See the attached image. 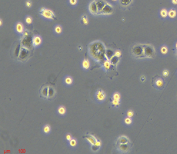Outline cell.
Returning <instances> with one entry per match:
<instances>
[{"label":"cell","instance_id":"obj_17","mask_svg":"<svg viewBox=\"0 0 177 154\" xmlns=\"http://www.w3.org/2000/svg\"><path fill=\"white\" fill-rule=\"evenodd\" d=\"M86 139L87 141L89 142L92 146H95L96 141L98 140L96 137L91 135H89V136H86Z\"/></svg>","mask_w":177,"mask_h":154},{"label":"cell","instance_id":"obj_9","mask_svg":"<svg viewBox=\"0 0 177 154\" xmlns=\"http://www.w3.org/2000/svg\"><path fill=\"white\" fill-rule=\"evenodd\" d=\"M106 94L105 92L102 89H98L96 92L95 93V98L98 102H103L106 99Z\"/></svg>","mask_w":177,"mask_h":154},{"label":"cell","instance_id":"obj_8","mask_svg":"<svg viewBox=\"0 0 177 154\" xmlns=\"http://www.w3.org/2000/svg\"><path fill=\"white\" fill-rule=\"evenodd\" d=\"M118 150L120 151L121 153H127L131 148V143H127V144H119L118 143Z\"/></svg>","mask_w":177,"mask_h":154},{"label":"cell","instance_id":"obj_12","mask_svg":"<svg viewBox=\"0 0 177 154\" xmlns=\"http://www.w3.org/2000/svg\"><path fill=\"white\" fill-rule=\"evenodd\" d=\"M117 142H118V143H119V144H127V143H131L130 139L125 135H122L118 137Z\"/></svg>","mask_w":177,"mask_h":154},{"label":"cell","instance_id":"obj_10","mask_svg":"<svg viewBox=\"0 0 177 154\" xmlns=\"http://www.w3.org/2000/svg\"><path fill=\"white\" fill-rule=\"evenodd\" d=\"M42 42V40L40 36L36 35L32 39V45L34 48H38L41 46Z\"/></svg>","mask_w":177,"mask_h":154},{"label":"cell","instance_id":"obj_39","mask_svg":"<svg viewBox=\"0 0 177 154\" xmlns=\"http://www.w3.org/2000/svg\"><path fill=\"white\" fill-rule=\"evenodd\" d=\"M112 2H118L119 0H111Z\"/></svg>","mask_w":177,"mask_h":154},{"label":"cell","instance_id":"obj_41","mask_svg":"<svg viewBox=\"0 0 177 154\" xmlns=\"http://www.w3.org/2000/svg\"><path fill=\"white\" fill-rule=\"evenodd\" d=\"M175 76H176V77H177V70L175 71Z\"/></svg>","mask_w":177,"mask_h":154},{"label":"cell","instance_id":"obj_34","mask_svg":"<svg viewBox=\"0 0 177 154\" xmlns=\"http://www.w3.org/2000/svg\"><path fill=\"white\" fill-rule=\"evenodd\" d=\"M171 4L173 5V7H177V0H170Z\"/></svg>","mask_w":177,"mask_h":154},{"label":"cell","instance_id":"obj_25","mask_svg":"<svg viewBox=\"0 0 177 154\" xmlns=\"http://www.w3.org/2000/svg\"><path fill=\"white\" fill-rule=\"evenodd\" d=\"M121 95L120 93L118 92H114L113 95H112V99H115V100H121Z\"/></svg>","mask_w":177,"mask_h":154},{"label":"cell","instance_id":"obj_32","mask_svg":"<svg viewBox=\"0 0 177 154\" xmlns=\"http://www.w3.org/2000/svg\"><path fill=\"white\" fill-rule=\"evenodd\" d=\"M122 56V52L121 50H116L114 53V56H115L117 58H119Z\"/></svg>","mask_w":177,"mask_h":154},{"label":"cell","instance_id":"obj_21","mask_svg":"<svg viewBox=\"0 0 177 154\" xmlns=\"http://www.w3.org/2000/svg\"><path fill=\"white\" fill-rule=\"evenodd\" d=\"M66 109L64 106H60L58 109V113L60 115H64L66 113Z\"/></svg>","mask_w":177,"mask_h":154},{"label":"cell","instance_id":"obj_35","mask_svg":"<svg viewBox=\"0 0 177 154\" xmlns=\"http://www.w3.org/2000/svg\"><path fill=\"white\" fill-rule=\"evenodd\" d=\"M66 140L67 141H70V140L72 139V135H70V133H67L66 136Z\"/></svg>","mask_w":177,"mask_h":154},{"label":"cell","instance_id":"obj_24","mask_svg":"<svg viewBox=\"0 0 177 154\" xmlns=\"http://www.w3.org/2000/svg\"><path fill=\"white\" fill-rule=\"evenodd\" d=\"M50 130H51L50 126L48 124H46L43 127V132L46 134H49L50 132Z\"/></svg>","mask_w":177,"mask_h":154},{"label":"cell","instance_id":"obj_27","mask_svg":"<svg viewBox=\"0 0 177 154\" xmlns=\"http://www.w3.org/2000/svg\"><path fill=\"white\" fill-rule=\"evenodd\" d=\"M78 3V0H68V4L72 7H75Z\"/></svg>","mask_w":177,"mask_h":154},{"label":"cell","instance_id":"obj_5","mask_svg":"<svg viewBox=\"0 0 177 154\" xmlns=\"http://www.w3.org/2000/svg\"><path fill=\"white\" fill-rule=\"evenodd\" d=\"M158 17L162 21L168 20V9L165 7H162L158 10Z\"/></svg>","mask_w":177,"mask_h":154},{"label":"cell","instance_id":"obj_13","mask_svg":"<svg viewBox=\"0 0 177 154\" xmlns=\"http://www.w3.org/2000/svg\"><path fill=\"white\" fill-rule=\"evenodd\" d=\"M170 74H171L170 73V71L169 69L165 68V69H162V71H161V77L162 78H163L165 80L169 79V77L170 76Z\"/></svg>","mask_w":177,"mask_h":154},{"label":"cell","instance_id":"obj_20","mask_svg":"<svg viewBox=\"0 0 177 154\" xmlns=\"http://www.w3.org/2000/svg\"><path fill=\"white\" fill-rule=\"evenodd\" d=\"M120 100H115L112 99L111 101V105L114 108H119L120 105Z\"/></svg>","mask_w":177,"mask_h":154},{"label":"cell","instance_id":"obj_36","mask_svg":"<svg viewBox=\"0 0 177 154\" xmlns=\"http://www.w3.org/2000/svg\"><path fill=\"white\" fill-rule=\"evenodd\" d=\"M140 81L142 83H144L146 81V77L144 75H142L140 76Z\"/></svg>","mask_w":177,"mask_h":154},{"label":"cell","instance_id":"obj_33","mask_svg":"<svg viewBox=\"0 0 177 154\" xmlns=\"http://www.w3.org/2000/svg\"><path fill=\"white\" fill-rule=\"evenodd\" d=\"M54 89L52 88H50V91H49V93H48V98L54 96Z\"/></svg>","mask_w":177,"mask_h":154},{"label":"cell","instance_id":"obj_6","mask_svg":"<svg viewBox=\"0 0 177 154\" xmlns=\"http://www.w3.org/2000/svg\"><path fill=\"white\" fill-rule=\"evenodd\" d=\"M113 10H114L113 6H112L111 4L108 3L107 2L104 5V6L103 7V9L102 10L99 16H101V15L105 16V15L111 14L113 13Z\"/></svg>","mask_w":177,"mask_h":154},{"label":"cell","instance_id":"obj_2","mask_svg":"<svg viewBox=\"0 0 177 154\" xmlns=\"http://www.w3.org/2000/svg\"><path fill=\"white\" fill-rule=\"evenodd\" d=\"M39 14L42 18L48 20H54L56 19L55 13L50 9L42 7L39 9Z\"/></svg>","mask_w":177,"mask_h":154},{"label":"cell","instance_id":"obj_30","mask_svg":"<svg viewBox=\"0 0 177 154\" xmlns=\"http://www.w3.org/2000/svg\"><path fill=\"white\" fill-rule=\"evenodd\" d=\"M69 144H70V146L72 147H76V145H77V140L75 139H74L72 138L70 141H69Z\"/></svg>","mask_w":177,"mask_h":154},{"label":"cell","instance_id":"obj_29","mask_svg":"<svg viewBox=\"0 0 177 154\" xmlns=\"http://www.w3.org/2000/svg\"><path fill=\"white\" fill-rule=\"evenodd\" d=\"M111 64L108 61H106L104 63V68L106 70H109L111 68Z\"/></svg>","mask_w":177,"mask_h":154},{"label":"cell","instance_id":"obj_14","mask_svg":"<svg viewBox=\"0 0 177 154\" xmlns=\"http://www.w3.org/2000/svg\"><path fill=\"white\" fill-rule=\"evenodd\" d=\"M123 123L124 125H126V127H130L133 124V119L129 117L126 116L123 119Z\"/></svg>","mask_w":177,"mask_h":154},{"label":"cell","instance_id":"obj_1","mask_svg":"<svg viewBox=\"0 0 177 154\" xmlns=\"http://www.w3.org/2000/svg\"><path fill=\"white\" fill-rule=\"evenodd\" d=\"M107 2L105 0H92L88 6V11L92 15L99 16Z\"/></svg>","mask_w":177,"mask_h":154},{"label":"cell","instance_id":"obj_11","mask_svg":"<svg viewBox=\"0 0 177 154\" xmlns=\"http://www.w3.org/2000/svg\"><path fill=\"white\" fill-rule=\"evenodd\" d=\"M15 31L19 34H22L24 32V26L20 22H17L15 25Z\"/></svg>","mask_w":177,"mask_h":154},{"label":"cell","instance_id":"obj_26","mask_svg":"<svg viewBox=\"0 0 177 154\" xmlns=\"http://www.w3.org/2000/svg\"><path fill=\"white\" fill-rule=\"evenodd\" d=\"M25 22L26 24L30 25L33 22V18L30 16H26L25 17Z\"/></svg>","mask_w":177,"mask_h":154},{"label":"cell","instance_id":"obj_42","mask_svg":"<svg viewBox=\"0 0 177 154\" xmlns=\"http://www.w3.org/2000/svg\"><path fill=\"white\" fill-rule=\"evenodd\" d=\"M0 21H1V24H0V26H2V19H1V20H0Z\"/></svg>","mask_w":177,"mask_h":154},{"label":"cell","instance_id":"obj_15","mask_svg":"<svg viewBox=\"0 0 177 154\" xmlns=\"http://www.w3.org/2000/svg\"><path fill=\"white\" fill-rule=\"evenodd\" d=\"M50 87H43L40 90V94L41 96L44 98H48V91H49Z\"/></svg>","mask_w":177,"mask_h":154},{"label":"cell","instance_id":"obj_22","mask_svg":"<svg viewBox=\"0 0 177 154\" xmlns=\"http://www.w3.org/2000/svg\"><path fill=\"white\" fill-rule=\"evenodd\" d=\"M64 83L66 85H70L73 83L72 78L70 76H66L64 79Z\"/></svg>","mask_w":177,"mask_h":154},{"label":"cell","instance_id":"obj_18","mask_svg":"<svg viewBox=\"0 0 177 154\" xmlns=\"http://www.w3.org/2000/svg\"><path fill=\"white\" fill-rule=\"evenodd\" d=\"M82 68L85 70L88 69L90 67V63L89 60L86 58H85L82 60Z\"/></svg>","mask_w":177,"mask_h":154},{"label":"cell","instance_id":"obj_16","mask_svg":"<svg viewBox=\"0 0 177 154\" xmlns=\"http://www.w3.org/2000/svg\"><path fill=\"white\" fill-rule=\"evenodd\" d=\"M54 33L58 36L62 34V26L60 25H55L54 26Z\"/></svg>","mask_w":177,"mask_h":154},{"label":"cell","instance_id":"obj_19","mask_svg":"<svg viewBox=\"0 0 177 154\" xmlns=\"http://www.w3.org/2000/svg\"><path fill=\"white\" fill-rule=\"evenodd\" d=\"M81 22L84 25H87L89 24V19L86 14H82L81 16Z\"/></svg>","mask_w":177,"mask_h":154},{"label":"cell","instance_id":"obj_23","mask_svg":"<svg viewBox=\"0 0 177 154\" xmlns=\"http://www.w3.org/2000/svg\"><path fill=\"white\" fill-rule=\"evenodd\" d=\"M126 116L133 119V117L135 116V112L132 109H128L126 113Z\"/></svg>","mask_w":177,"mask_h":154},{"label":"cell","instance_id":"obj_28","mask_svg":"<svg viewBox=\"0 0 177 154\" xmlns=\"http://www.w3.org/2000/svg\"><path fill=\"white\" fill-rule=\"evenodd\" d=\"M119 4L121 6H126L128 5V4L130 3V1L129 0H119Z\"/></svg>","mask_w":177,"mask_h":154},{"label":"cell","instance_id":"obj_31","mask_svg":"<svg viewBox=\"0 0 177 154\" xmlns=\"http://www.w3.org/2000/svg\"><path fill=\"white\" fill-rule=\"evenodd\" d=\"M25 6L28 9H30L32 6V2L31 0H26L25 1Z\"/></svg>","mask_w":177,"mask_h":154},{"label":"cell","instance_id":"obj_3","mask_svg":"<svg viewBox=\"0 0 177 154\" xmlns=\"http://www.w3.org/2000/svg\"><path fill=\"white\" fill-rule=\"evenodd\" d=\"M154 87L158 91H161L165 87V80L162 77H157L154 80Z\"/></svg>","mask_w":177,"mask_h":154},{"label":"cell","instance_id":"obj_4","mask_svg":"<svg viewBox=\"0 0 177 154\" xmlns=\"http://www.w3.org/2000/svg\"><path fill=\"white\" fill-rule=\"evenodd\" d=\"M158 52L159 55L161 57L165 58L169 56L170 52V49L169 46L166 44H161L158 48Z\"/></svg>","mask_w":177,"mask_h":154},{"label":"cell","instance_id":"obj_38","mask_svg":"<svg viewBox=\"0 0 177 154\" xmlns=\"http://www.w3.org/2000/svg\"><path fill=\"white\" fill-rule=\"evenodd\" d=\"M173 48H174V51H177V40L174 42L173 44Z\"/></svg>","mask_w":177,"mask_h":154},{"label":"cell","instance_id":"obj_40","mask_svg":"<svg viewBox=\"0 0 177 154\" xmlns=\"http://www.w3.org/2000/svg\"><path fill=\"white\" fill-rule=\"evenodd\" d=\"M174 52H175V56L176 58H177V51H174Z\"/></svg>","mask_w":177,"mask_h":154},{"label":"cell","instance_id":"obj_37","mask_svg":"<svg viewBox=\"0 0 177 154\" xmlns=\"http://www.w3.org/2000/svg\"><path fill=\"white\" fill-rule=\"evenodd\" d=\"M101 144H101V142H100V141H99L98 140H97L96 141V143H95V146H94L95 147H98V148H99V147H100L101 146Z\"/></svg>","mask_w":177,"mask_h":154},{"label":"cell","instance_id":"obj_7","mask_svg":"<svg viewBox=\"0 0 177 154\" xmlns=\"http://www.w3.org/2000/svg\"><path fill=\"white\" fill-rule=\"evenodd\" d=\"M177 19V9L175 7H170L168 9V20L174 21Z\"/></svg>","mask_w":177,"mask_h":154}]
</instances>
